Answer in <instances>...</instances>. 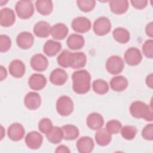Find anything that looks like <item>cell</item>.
Wrapping results in <instances>:
<instances>
[{
    "mask_svg": "<svg viewBox=\"0 0 153 153\" xmlns=\"http://www.w3.org/2000/svg\"><path fill=\"white\" fill-rule=\"evenodd\" d=\"M53 123L50 119L44 118L41 119L38 123V128L43 134H47L53 128Z\"/></svg>",
    "mask_w": 153,
    "mask_h": 153,
    "instance_id": "cell-37",
    "label": "cell"
},
{
    "mask_svg": "<svg viewBox=\"0 0 153 153\" xmlns=\"http://www.w3.org/2000/svg\"><path fill=\"white\" fill-rule=\"evenodd\" d=\"M25 106L30 110L38 109L41 104V98L39 94L36 92H29L24 99Z\"/></svg>",
    "mask_w": 153,
    "mask_h": 153,
    "instance_id": "cell-14",
    "label": "cell"
},
{
    "mask_svg": "<svg viewBox=\"0 0 153 153\" xmlns=\"http://www.w3.org/2000/svg\"><path fill=\"white\" fill-rule=\"evenodd\" d=\"M128 86L127 79L122 75L114 76L110 81V87L115 91H124Z\"/></svg>",
    "mask_w": 153,
    "mask_h": 153,
    "instance_id": "cell-24",
    "label": "cell"
},
{
    "mask_svg": "<svg viewBox=\"0 0 153 153\" xmlns=\"http://www.w3.org/2000/svg\"><path fill=\"white\" fill-rule=\"evenodd\" d=\"M47 84V79L45 77L40 74H32L29 80L28 84L29 87L33 90L39 91L42 90Z\"/></svg>",
    "mask_w": 153,
    "mask_h": 153,
    "instance_id": "cell-16",
    "label": "cell"
},
{
    "mask_svg": "<svg viewBox=\"0 0 153 153\" xmlns=\"http://www.w3.org/2000/svg\"><path fill=\"white\" fill-rule=\"evenodd\" d=\"M61 128L63 133V139L65 140H75L79 134V130L75 126L72 124H66L63 126Z\"/></svg>",
    "mask_w": 153,
    "mask_h": 153,
    "instance_id": "cell-27",
    "label": "cell"
},
{
    "mask_svg": "<svg viewBox=\"0 0 153 153\" xmlns=\"http://www.w3.org/2000/svg\"><path fill=\"white\" fill-rule=\"evenodd\" d=\"M42 136L36 131L27 133L25 137V143L28 148L32 149H39L42 143Z\"/></svg>",
    "mask_w": 153,
    "mask_h": 153,
    "instance_id": "cell-9",
    "label": "cell"
},
{
    "mask_svg": "<svg viewBox=\"0 0 153 153\" xmlns=\"http://www.w3.org/2000/svg\"><path fill=\"white\" fill-rule=\"evenodd\" d=\"M66 44L70 49L72 50H77L83 47L85 44V41L82 35L73 33L68 36Z\"/></svg>",
    "mask_w": 153,
    "mask_h": 153,
    "instance_id": "cell-21",
    "label": "cell"
},
{
    "mask_svg": "<svg viewBox=\"0 0 153 153\" xmlns=\"http://www.w3.org/2000/svg\"><path fill=\"white\" fill-rule=\"evenodd\" d=\"M56 152H70V150L68 147L65 145H60L57 146L55 150Z\"/></svg>",
    "mask_w": 153,
    "mask_h": 153,
    "instance_id": "cell-43",
    "label": "cell"
},
{
    "mask_svg": "<svg viewBox=\"0 0 153 153\" xmlns=\"http://www.w3.org/2000/svg\"><path fill=\"white\" fill-rule=\"evenodd\" d=\"M145 31L146 33V35L152 38L153 36V22H151L150 23H148V25L146 26Z\"/></svg>",
    "mask_w": 153,
    "mask_h": 153,
    "instance_id": "cell-42",
    "label": "cell"
},
{
    "mask_svg": "<svg viewBox=\"0 0 153 153\" xmlns=\"http://www.w3.org/2000/svg\"><path fill=\"white\" fill-rule=\"evenodd\" d=\"M48 65L47 59L42 54H36L31 57L30 66L36 71H44L47 68Z\"/></svg>",
    "mask_w": 153,
    "mask_h": 153,
    "instance_id": "cell-11",
    "label": "cell"
},
{
    "mask_svg": "<svg viewBox=\"0 0 153 153\" xmlns=\"http://www.w3.org/2000/svg\"><path fill=\"white\" fill-rule=\"evenodd\" d=\"M72 59V53L68 50H63L57 58L59 66L63 68H69L71 66Z\"/></svg>",
    "mask_w": 153,
    "mask_h": 153,
    "instance_id": "cell-32",
    "label": "cell"
},
{
    "mask_svg": "<svg viewBox=\"0 0 153 153\" xmlns=\"http://www.w3.org/2000/svg\"><path fill=\"white\" fill-rule=\"evenodd\" d=\"M104 123L103 117L97 112L90 114L87 118V126L93 130H98L102 128Z\"/></svg>",
    "mask_w": 153,
    "mask_h": 153,
    "instance_id": "cell-18",
    "label": "cell"
},
{
    "mask_svg": "<svg viewBox=\"0 0 153 153\" xmlns=\"http://www.w3.org/2000/svg\"><path fill=\"white\" fill-rule=\"evenodd\" d=\"M87 62L85 54L82 52L72 53V59L71 68L78 69L85 66Z\"/></svg>",
    "mask_w": 153,
    "mask_h": 153,
    "instance_id": "cell-31",
    "label": "cell"
},
{
    "mask_svg": "<svg viewBox=\"0 0 153 153\" xmlns=\"http://www.w3.org/2000/svg\"><path fill=\"white\" fill-rule=\"evenodd\" d=\"M51 27L48 22L45 21H39L35 25L33 30L36 36L46 38L48 37L50 33Z\"/></svg>",
    "mask_w": 153,
    "mask_h": 153,
    "instance_id": "cell-22",
    "label": "cell"
},
{
    "mask_svg": "<svg viewBox=\"0 0 153 153\" xmlns=\"http://www.w3.org/2000/svg\"><path fill=\"white\" fill-rule=\"evenodd\" d=\"M91 23L90 20L85 17L79 16L73 19L71 27L73 30L78 33H85L91 29Z\"/></svg>",
    "mask_w": 153,
    "mask_h": 153,
    "instance_id": "cell-7",
    "label": "cell"
},
{
    "mask_svg": "<svg viewBox=\"0 0 153 153\" xmlns=\"http://www.w3.org/2000/svg\"><path fill=\"white\" fill-rule=\"evenodd\" d=\"M142 59V54L139 49L136 47L128 48L124 54V60L130 66L139 65Z\"/></svg>",
    "mask_w": 153,
    "mask_h": 153,
    "instance_id": "cell-8",
    "label": "cell"
},
{
    "mask_svg": "<svg viewBox=\"0 0 153 153\" xmlns=\"http://www.w3.org/2000/svg\"><path fill=\"white\" fill-rule=\"evenodd\" d=\"M8 70L10 74L14 78H21L25 73V65L24 63L19 59L13 60L9 65Z\"/></svg>",
    "mask_w": 153,
    "mask_h": 153,
    "instance_id": "cell-15",
    "label": "cell"
},
{
    "mask_svg": "<svg viewBox=\"0 0 153 153\" xmlns=\"http://www.w3.org/2000/svg\"><path fill=\"white\" fill-rule=\"evenodd\" d=\"M25 133L23 126L17 123L11 124L7 130L8 137L13 141H19L23 139Z\"/></svg>",
    "mask_w": 153,
    "mask_h": 153,
    "instance_id": "cell-10",
    "label": "cell"
},
{
    "mask_svg": "<svg viewBox=\"0 0 153 153\" xmlns=\"http://www.w3.org/2000/svg\"><path fill=\"white\" fill-rule=\"evenodd\" d=\"M93 91L99 94H105L109 90L108 83L103 79H97L93 82Z\"/></svg>",
    "mask_w": 153,
    "mask_h": 153,
    "instance_id": "cell-33",
    "label": "cell"
},
{
    "mask_svg": "<svg viewBox=\"0 0 153 153\" xmlns=\"http://www.w3.org/2000/svg\"><path fill=\"white\" fill-rule=\"evenodd\" d=\"M111 29V23L109 19L102 16L97 18L93 23V29L95 34L99 36H103L108 33Z\"/></svg>",
    "mask_w": 153,
    "mask_h": 153,
    "instance_id": "cell-6",
    "label": "cell"
},
{
    "mask_svg": "<svg viewBox=\"0 0 153 153\" xmlns=\"http://www.w3.org/2000/svg\"><path fill=\"white\" fill-rule=\"evenodd\" d=\"M68 74L66 71L61 68L54 69L50 75V82L56 85H63L68 79Z\"/></svg>",
    "mask_w": 153,
    "mask_h": 153,
    "instance_id": "cell-17",
    "label": "cell"
},
{
    "mask_svg": "<svg viewBox=\"0 0 153 153\" xmlns=\"http://www.w3.org/2000/svg\"><path fill=\"white\" fill-rule=\"evenodd\" d=\"M124 66V61L120 56L114 55L109 57L106 62V68L109 73L117 75L121 73Z\"/></svg>",
    "mask_w": 153,
    "mask_h": 153,
    "instance_id": "cell-5",
    "label": "cell"
},
{
    "mask_svg": "<svg viewBox=\"0 0 153 153\" xmlns=\"http://www.w3.org/2000/svg\"><path fill=\"white\" fill-rule=\"evenodd\" d=\"M121 134L122 137L128 140L133 139L137 134V128L133 126H125L121 129Z\"/></svg>",
    "mask_w": 153,
    "mask_h": 153,
    "instance_id": "cell-34",
    "label": "cell"
},
{
    "mask_svg": "<svg viewBox=\"0 0 153 153\" xmlns=\"http://www.w3.org/2000/svg\"><path fill=\"white\" fill-rule=\"evenodd\" d=\"M113 38L115 41L121 44H126L129 40L130 35L129 32L124 27H117L112 32Z\"/></svg>",
    "mask_w": 153,
    "mask_h": 153,
    "instance_id": "cell-30",
    "label": "cell"
},
{
    "mask_svg": "<svg viewBox=\"0 0 153 153\" xmlns=\"http://www.w3.org/2000/svg\"><path fill=\"white\" fill-rule=\"evenodd\" d=\"M72 88L75 93L79 94L87 93L90 88L91 76L86 70L75 71L72 75Z\"/></svg>",
    "mask_w": 153,
    "mask_h": 153,
    "instance_id": "cell-1",
    "label": "cell"
},
{
    "mask_svg": "<svg viewBox=\"0 0 153 153\" xmlns=\"http://www.w3.org/2000/svg\"><path fill=\"white\" fill-rule=\"evenodd\" d=\"M60 42L49 39L45 42L43 47L44 53L48 56H56L61 50Z\"/></svg>",
    "mask_w": 153,
    "mask_h": 153,
    "instance_id": "cell-25",
    "label": "cell"
},
{
    "mask_svg": "<svg viewBox=\"0 0 153 153\" xmlns=\"http://www.w3.org/2000/svg\"><path fill=\"white\" fill-rule=\"evenodd\" d=\"M143 54L149 59L153 57V41L152 39L146 41L142 45Z\"/></svg>",
    "mask_w": 153,
    "mask_h": 153,
    "instance_id": "cell-39",
    "label": "cell"
},
{
    "mask_svg": "<svg viewBox=\"0 0 153 153\" xmlns=\"http://www.w3.org/2000/svg\"><path fill=\"white\" fill-rule=\"evenodd\" d=\"M45 135L47 140L54 144L60 143L63 139L62 129L57 126H53L51 130Z\"/></svg>",
    "mask_w": 153,
    "mask_h": 153,
    "instance_id": "cell-28",
    "label": "cell"
},
{
    "mask_svg": "<svg viewBox=\"0 0 153 153\" xmlns=\"http://www.w3.org/2000/svg\"><path fill=\"white\" fill-rule=\"evenodd\" d=\"M11 46V40L10 38L6 35H1L0 36V51L4 53L10 50Z\"/></svg>",
    "mask_w": 153,
    "mask_h": 153,
    "instance_id": "cell-38",
    "label": "cell"
},
{
    "mask_svg": "<svg viewBox=\"0 0 153 153\" xmlns=\"http://www.w3.org/2000/svg\"><path fill=\"white\" fill-rule=\"evenodd\" d=\"M94 143L93 140L89 136L80 137L76 142V148L81 153L91 152L94 148Z\"/></svg>",
    "mask_w": 153,
    "mask_h": 153,
    "instance_id": "cell-19",
    "label": "cell"
},
{
    "mask_svg": "<svg viewBox=\"0 0 153 153\" xmlns=\"http://www.w3.org/2000/svg\"><path fill=\"white\" fill-rule=\"evenodd\" d=\"M69 32L68 27L63 23H57L51 27L50 33L53 38L56 40H62L66 38Z\"/></svg>",
    "mask_w": 153,
    "mask_h": 153,
    "instance_id": "cell-20",
    "label": "cell"
},
{
    "mask_svg": "<svg viewBox=\"0 0 153 153\" xmlns=\"http://www.w3.org/2000/svg\"><path fill=\"white\" fill-rule=\"evenodd\" d=\"M4 131V128H3V127L1 126V139H2V138H3V136L4 135V134H5V132L4 133L3 131Z\"/></svg>",
    "mask_w": 153,
    "mask_h": 153,
    "instance_id": "cell-46",
    "label": "cell"
},
{
    "mask_svg": "<svg viewBox=\"0 0 153 153\" xmlns=\"http://www.w3.org/2000/svg\"><path fill=\"white\" fill-rule=\"evenodd\" d=\"M129 109L131 115L134 118H143L148 121H152L153 120L152 108L142 101L133 102Z\"/></svg>",
    "mask_w": 153,
    "mask_h": 153,
    "instance_id": "cell-2",
    "label": "cell"
},
{
    "mask_svg": "<svg viewBox=\"0 0 153 153\" xmlns=\"http://www.w3.org/2000/svg\"><path fill=\"white\" fill-rule=\"evenodd\" d=\"M74 107L72 100L67 96H60L56 102V110L61 116L69 115L73 112Z\"/></svg>",
    "mask_w": 153,
    "mask_h": 153,
    "instance_id": "cell-4",
    "label": "cell"
},
{
    "mask_svg": "<svg viewBox=\"0 0 153 153\" xmlns=\"http://www.w3.org/2000/svg\"><path fill=\"white\" fill-rule=\"evenodd\" d=\"M122 128L121 123L117 120H111L109 121L106 125V130L111 134L118 133Z\"/></svg>",
    "mask_w": 153,
    "mask_h": 153,
    "instance_id": "cell-36",
    "label": "cell"
},
{
    "mask_svg": "<svg viewBox=\"0 0 153 153\" xmlns=\"http://www.w3.org/2000/svg\"><path fill=\"white\" fill-rule=\"evenodd\" d=\"M142 137L147 140H152L153 139V124H149L146 125L142 130Z\"/></svg>",
    "mask_w": 153,
    "mask_h": 153,
    "instance_id": "cell-40",
    "label": "cell"
},
{
    "mask_svg": "<svg viewBox=\"0 0 153 153\" xmlns=\"http://www.w3.org/2000/svg\"><path fill=\"white\" fill-rule=\"evenodd\" d=\"M146 84L151 88H153V75L152 74H149L146 78Z\"/></svg>",
    "mask_w": 153,
    "mask_h": 153,
    "instance_id": "cell-44",
    "label": "cell"
},
{
    "mask_svg": "<svg viewBox=\"0 0 153 153\" xmlns=\"http://www.w3.org/2000/svg\"><path fill=\"white\" fill-rule=\"evenodd\" d=\"M76 3L80 10L85 13L91 11L96 5V1L94 0H78Z\"/></svg>",
    "mask_w": 153,
    "mask_h": 153,
    "instance_id": "cell-35",
    "label": "cell"
},
{
    "mask_svg": "<svg viewBox=\"0 0 153 153\" xmlns=\"http://www.w3.org/2000/svg\"><path fill=\"white\" fill-rule=\"evenodd\" d=\"M37 11L42 15L50 14L53 8V2L50 0H38L35 2Z\"/></svg>",
    "mask_w": 153,
    "mask_h": 153,
    "instance_id": "cell-29",
    "label": "cell"
},
{
    "mask_svg": "<svg viewBox=\"0 0 153 153\" xmlns=\"http://www.w3.org/2000/svg\"><path fill=\"white\" fill-rule=\"evenodd\" d=\"M95 140L100 146H106L111 141L112 134H111L106 128H100L95 134Z\"/></svg>",
    "mask_w": 153,
    "mask_h": 153,
    "instance_id": "cell-26",
    "label": "cell"
},
{
    "mask_svg": "<svg viewBox=\"0 0 153 153\" xmlns=\"http://www.w3.org/2000/svg\"><path fill=\"white\" fill-rule=\"evenodd\" d=\"M130 2L133 7L139 10L145 8L148 4V1L146 0H132Z\"/></svg>",
    "mask_w": 153,
    "mask_h": 153,
    "instance_id": "cell-41",
    "label": "cell"
},
{
    "mask_svg": "<svg viewBox=\"0 0 153 153\" xmlns=\"http://www.w3.org/2000/svg\"><path fill=\"white\" fill-rule=\"evenodd\" d=\"M111 11L116 14L126 13L128 8V2L126 0H112L109 1Z\"/></svg>",
    "mask_w": 153,
    "mask_h": 153,
    "instance_id": "cell-23",
    "label": "cell"
},
{
    "mask_svg": "<svg viewBox=\"0 0 153 153\" xmlns=\"http://www.w3.org/2000/svg\"><path fill=\"white\" fill-rule=\"evenodd\" d=\"M16 42L22 49L30 48L33 44L34 38L32 34L28 32H22L17 36Z\"/></svg>",
    "mask_w": 153,
    "mask_h": 153,
    "instance_id": "cell-12",
    "label": "cell"
},
{
    "mask_svg": "<svg viewBox=\"0 0 153 153\" xmlns=\"http://www.w3.org/2000/svg\"><path fill=\"white\" fill-rule=\"evenodd\" d=\"M16 21L14 11L9 8H2L0 11V24L3 27H10Z\"/></svg>",
    "mask_w": 153,
    "mask_h": 153,
    "instance_id": "cell-13",
    "label": "cell"
},
{
    "mask_svg": "<svg viewBox=\"0 0 153 153\" xmlns=\"http://www.w3.org/2000/svg\"><path fill=\"white\" fill-rule=\"evenodd\" d=\"M0 80L2 81L4 79H5L7 78V72L6 69L3 66H1V70H0Z\"/></svg>",
    "mask_w": 153,
    "mask_h": 153,
    "instance_id": "cell-45",
    "label": "cell"
},
{
    "mask_svg": "<svg viewBox=\"0 0 153 153\" xmlns=\"http://www.w3.org/2000/svg\"><path fill=\"white\" fill-rule=\"evenodd\" d=\"M15 10L19 18L25 20L33 16L34 7L30 1H19L16 4Z\"/></svg>",
    "mask_w": 153,
    "mask_h": 153,
    "instance_id": "cell-3",
    "label": "cell"
}]
</instances>
